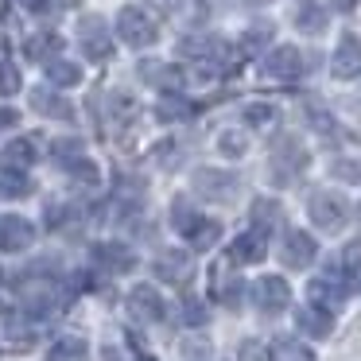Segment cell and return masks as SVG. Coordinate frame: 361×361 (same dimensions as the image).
<instances>
[{"label": "cell", "instance_id": "6da1fadb", "mask_svg": "<svg viewBox=\"0 0 361 361\" xmlns=\"http://www.w3.org/2000/svg\"><path fill=\"white\" fill-rule=\"evenodd\" d=\"M307 148L295 140V136H283L280 144L272 148V167H268V179L276 183V187H291L295 183V175L307 167Z\"/></svg>", "mask_w": 361, "mask_h": 361}, {"label": "cell", "instance_id": "7a4b0ae2", "mask_svg": "<svg viewBox=\"0 0 361 361\" xmlns=\"http://www.w3.org/2000/svg\"><path fill=\"white\" fill-rule=\"evenodd\" d=\"M345 214H350V206H345V198L334 195V190H314V195L307 198V218H311L322 233L342 229L345 226Z\"/></svg>", "mask_w": 361, "mask_h": 361}, {"label": "cell", "instance_id": "3957f363", "mask_svg": "<svg viewBox=\"0 0 361 361\" xmlns=\"http://www.w3.org/2000/svg\"><path fill=\"white\" fill-rule=\"evenodd\" d=\"M117 35H121V43H128V47H136V51L152 47V43H156V20L144 8L128 4V8L117 12Z\"/></svg>", "mask_w": 361, "mask_h": 361}, {"label": "cell", "instance_id": "277c9868", "mask_svg": "<svg viewBox=\"0 0 361 361\" xmlns=\"http://www.w3.org/2000/svg\"><path fill=\"white\" fill-rule=\"evenodd\" d=\"M190 187L202 198H214V202H229L237 195V175L233 171H214V167H198L190 175Z\"/></svg>", "mask_w": 361, "mask_h": 361}, {"label": "cell", "instance_id": "5b68a950", "mask_svg": "<svg viewBox=\"0 0 361 361\" xmlns=\"http://www.w3.org/2000/svg\"><path fill=\"white\" fill-rule=\"evenodd\" d=\"M252 303H257V311H264V314H280L283 307L291 303L288 280H280V276H260V280L252 283Z\"/></svg>", "mask_w": 361, "mask_h": 361}, {"label": "cell", "instance_id": "8992f818", "mask_svg": "<svg viewBox=\"0 0 361 361\" xmlns=\"http://www.w3.org/2000/svg\"><path fill=\"white\" fill-rule=\"evenodd\" d=\"M345 276H342V268L338 264H330L326 272L319 276V280H311L307 283V295H311V303H319V307H326V311H334V307H342V299H345Z\"/></svg>", "mask_w": 361, "mask_h": 361}, {"label": "cell", "instance_id": "52a82bcc", "mask_svg": "<svg viewBox=\"0 0 361 361\" xmlns=\"http://www.w3.org/2000/svg\"><path fill=\"white\" fill-rule=\"evenodd\" d=\"M125 303H128V314H133L136 322H148V326H152V322H159V319L167 314L164 295H159L152 283H140V288H133Z\"/></svg>", "mask_w": 361, "mask_h": 361}, {"label": "cell", "instance_id": "ba28073f", "mask_svg": "<svg viewBox=\"0 0 361 361\" xmlns=\"http://www.w3.org/2000/svg\"><path fill=\"white\" fill-rule=\"evenodd\" d=\"M264 74L268 78H276V82H295L299 74H303V51L299 47H272L264 55Z\"/></svg>", "mask_w": 361, "mask_h": 361}, {"label": "cell", "instance_id": "9c48e42d", "mask_svg": "<svg viewBox=\"0 0 361 361\" xmlns=\"http://www.w3.org/2000/svg\"><path fill=\"white\" fill-rule=\"evenodd\" d=\"M32 241H35V226L27 218H20V214L0 218V249L4 252H24L32 249Z\"/></svg>", "mask_w": 361, "mask_h": 361}, {"label": "cell", "instance_id": "30bf717a", "mask_svg": "<svg viewBox=\"0 0 361 361\" xmlns=\"http://www.w3.org/2000/svg\"><path fill=\"white\" fill-rule=\"evenodd\" d=\"M314 257H319V245H314V237H307L303 229H291V233L283 237V245H280L283 268H311Z\"/></svg>", "mask_w": 361, "mask_h": 361}, {"label": "cell", "instance_id": "8fae6325", "mask_svg": "<svg viewBox=\"0 0 361 361\" xmlns=\"http://www.w3.org/2000/svg\"><path fill=\"white\" fill-rule=\"evenodd\" d=\"M78 39H82L86 59H94V63H105V59L113 55V39H109V32H105V24L97 16H90L78 24Z\"/></svg>", "mask_w": 361, "mask_h": 361}, {"label": "cell", "instance_id": "7c38bea8", "mask_svg": "<svg viewBox=\"0 0 361 361\" xmlns=\"http://www.w3.org/2000/svg\"><path fill=\"white\" fill-rule=\"evenodd\" d=\"M330 71H334L338 82H353L361 74V43L353 39V35H342L334 59H330Z\"/></svg>", "mask_w": 361, "mask_h": 361}, {"label": "cell", "instance_id": "4fadbf2b", "mask_svg": "<svg viewBox=\"0 0 361 361\" xmlns=\"http://www.w3.org/2000/svg\"><path fill=\"white\" fill-rule=\"evenodd\" d=\"M295 326L303 330L307 338H330V330H334V314L326 311V307H319V303H307V307H299L295 311Z\"/></svg>", "mask_w": 361, "mask_h": 361}, {"label": "cell", "instance_id": "5bb4252c", "mask_svg": "<svg viewBox=\"0 0 361 361\" xmlns=\"http://www.w3.org/2000/svg\"><path fill=\"white\" fill-rule=\"evenodd\" d=\"M156 276L167 283H187L190 276H195V264H190V257L183 249H167V252H159V260H156Z\"/></svg>", "mask_w": 361, "mask_h": 361}, {"label": "cell", "instance_id": "9a60e30c", "mask_svg": "<svg viewBox=\"0 0 361 361\" xmlns=\"http://www.w3.org/2000/svg\"><path fill=\"white\" fill-rule=\"evenodd\" d=\"M94 257H97V264L109 268V272H133V268H136L133 245H121V241H102L94 249Z\"/></svg>", "mask_w": 361, "mask_h": 361}, {"label": "cell", "instance_id": "2e32d148", "mask_svg": "<svg viewBox=\"0 0 361 361\" xmlns=\"http://www.w3.org/2000/svg\"><path fill=\"white\" fill-rule=\"evenodd\" d=\"M35 156H39V152H35V144L24 140V136L0 148V164H4V171H27V167L35 164Z\"/></svg>", "mask_w": 361, "mask_h": 361}, {"label": "cell", "instance_id": "e0dca14e", "mask_svg": "<svg viewBox=\"0 0 361 361\" xmlns=\"http://www.w3.org/2000/svg\"><path fill=\"white\" fill-rule=\"evenodd\" d=\"M140 74L148 82H156L159 90H167V94H179L183 82H187V74L179 66H167V63H140Z\"/></svg>", "mask_w": 361, "mask_h": 361}, {"label": "cell", "instance_id": "ac0fdd59", "mask_svg": "<svg viewBox=\"0 0 361 361\" xmlns=\"http://www.w3.org/2000/svg\"><path fill=\"white\" fill-rule=\"evenodd\" d=\"M233 257L237 260H245V264H260V260L268 257V241H264V233L260 229H249V233H241L233 241Z\"/></svg>", "mask_w": 361, "mask_h": 361}, {"label": "cell", "instance_id": "d6986e66", "mask_svg": "<svg viewBox=\"0 0 361 361\" xmlns=\"http://www.w3.org/2000/svg\"><path fill=\"white\" fill-rule=\"evenodd\" d=\"M326 8H322V4H314V0H307V4H299L295 8V27L303 35H322L326 32Z\"/></svg>", "mask_w": 361, "mask_h": 361}, {"label": "cell", "instance_id": "ffe728a7", "mask_svg": "<svg viewBox=\"0 0 361 361\" xmlns=\"http://www.w3.org/2000/svg\"><path fill=\"white\" fill-rule=\"evenodd\" d=\"M4 338L16 345H32L35 338H39V322L27 319V314H12L8 322H4Z\"/></svg>", "mask_w": 361, "mask_h": 361}, {"label": "cell", "instance_id": "44dd1931", "mask_svg": "<svg viewBox=\"0 0 361 361\" xmlns=\"http://www.w3.org/2000/svg\"><path fill=\"white\" fill-rule=\"evenodd\" d=\"M47 78L55 90H71L82 82V66L78 63H66V59H51L47 63Z\"/></svg>", "mask_w": 361, "mask_h": 361}, {"label": "cell", "instance_id": "7402d4cb", "mask_svg": "<svg viewBox=\"0 0 361 361\" xmlns=\"http://www.w3.org/2000/svg\"><path fill=\"white\" fill-rule=\"evenodd\" d=\"M32 105L39 113H47V117H55V121H74V105L63 102V97H55V94H47V90H35Z\"/></svg>", "mask_w": 361, "mask_h": 361}, {"label": "cell", "instance_id": "603a6c76", "mask_svg": "<svg viewBox=\"0 0 361 361\" xmlns=\"http://www.w3.org/2000/svg\"><path fill=\"white\" fill-rule=\"evenodd\" d=\"M47 361H90V345L82 342V338H59V342L51 345Z\"/></svg>", "mask_w": 361, "mask_h": 361}, {"label": "cell", "instance_id": "cb8c5ba5", "mask_svg": "<svg viewBox=\"0 0 361 361\" xmlns=\"http://www.w3.org/2000/svg\"><path fill=\"white\" fill-rule=\"evenodd\" d=\"M280 121V109L272 102H249L245 105V125L249 128H272Z\"/></svg>", "mask_w": 361, "mask_h": 361}, {"label": "cell", "instance_id": "d4e9b609", "mask_svg": "<svg viewBox=\"0 0 361 361\" xmlns=\"http://www.w3.org/2000/svg\"><path fill=\"white\" fill-rule=\"evenodd\" d=\"M218 152L226 159H241L245 152H249V136H245L241 128H221L218 133Z\"/></svg>", "mask_w": 361, "mask_h": 361}, {"label": "cell", "instance_id": "484cf974", "mask_svg": "<svg viewBox=\"0 0 361 361\" xmlns=\"http://www.w3.org/2000/svg\"><path fill=\"white\" fill-rule=\"evenodd\" d=\"M66 167V175H71L78 187H97V179H102V171H97V164L94 159H86V156H78V159H71V164H63Z\"/></svg>", "mask_w": 361, "mask_h": 361}, {"label": "cell", "instance_id": "4316f807", "mask_svg": "<svg viewBox=\"0 0 361 361\" xmlns=\"http://www.w3.org/2000/svg\"><path fill=\"white\" fill-rule=\"evenodd\" d=\"M198 221H202V218H198V210H195V206H190L187 198H175V202H171V226L179 229L183 237H187L190 229L198 226Z\"/></svg>", "mask_w": 361, "mask_h": 361}, {"label": "cell", "instance_id": "83f0119b", "mask_svg": "<svg viewBox=\"0 0 361 361\" xmlns=\"http://www.w3.org/2000/svg\"><path fill=\"white\" fill-rule=\"evenodd\" d=\"M268 39H272V24H268V20H260V24L245 27V35H241V51H245V55H252V51H264V47H268Z\"/></svg>", "mask_w": 361, "mask_h": 361}, {"label": "cell", "instance_id": "f1b7e54d", "mask_svg": "<svg viewBox=\"0 0 361 361\" xmlns=\"http://www.w3.org/2000/svg\"><path fill=\"white\" fill-rule=\"evenodd\" d=\"M27 190H32L27 171H4L0 175V198H27Z\"/></svg>", "mask_w": 361, "mask_h": 361}, {"label": "cell", "instance_id": "f546056e", "mask_svg": "<svg viewBox=\"0 0 361 361\" xmlns=\"http://www.w3.org/2000/svg\"><path fill=\"white\" fill-rule=\"evenodd\" d=\"M187 237H190V245H195V252H206V249H214V245H218L221 226H218V221H198Z\"/></svg>", "mask_w": 361, "mask_h": 361}, {"label": "cell", "instance_id": "4dcf8cb0", "mask_svg": "<svg viewBox=\"0 0 361 361\" xmlns=\"http://www.w3.org/2000/svg\"><path fill=\"white\" fill-rule=\"evenodd\" d=\"M55 51H63V39H59L55 32H39L27 39V59H47L55 55Z\"/></svg>", "mask_w": 361, "mask_h": 361}, {"label": "cell", "instance_id": "1f68e13d", "mask_svg": "<svg viewBox=\"0 0 361 361\" xmlns=\"http://www.w3.org/2000/svg\"><path fill=\"white\" fill-rule=\"evenodd\" d=\"M249 214H252V226H257L260 233H264L268 226H276V221H280V206H276L272 198H257Z\"/></svg>", "mask_w": 361, "mask_h": 361}, {"label": "cell", "instance_id": "d6a6232c", "mask_svg": "<svg viewBox=\"0 0 361 361\" xmlns=\"http://www.w3.org/2000/svg\"><path fill=\"white\" fill-rule=\"evenodd\" d=\"M342 276L350 283H361V241H350L342 249Z\"/></svg>", "mask_w": 361, "mask_h": 361}, {"label": "cell", "instance_id": "836d02e7", "mask_svg": "<svg viewBox=\"0 0 361 361\" xmlns=\"http://www.w3.org/2000/svg\"><path fill=\"white\" fill-rule=\"evenodd\" d=\"M272 357H276V361H314L311 350H307L303 342H295V338H280Z\"/></svg>", "mask_w": 361, "mask_h": 361}, {"label": "cell", "instance_id": "e575fe53", "mask_svg": "<svg viewBox=\"0 0 361 361\" xmlns=\"http://www.w3.org/2000/svg\"><path fill=\"white\" fill-rule=\"evenodd\" d=\"M156 117L159 121H183V117H190V105L183 102V97H175V94H167L164 102H159V109H156Z\"/></svg>", "mask_w": 361, "mask_h": 361}, {"label": "cell", "instance_id": "d590c367", "mask_svg": "<svg viewBox=\"0 0 361 361\" xmlns=\"http://www.w3.org/2000/svg\"><path fill=\"white\" fill-rule=\"evenodd\" d=\"M206 319H210V311H206L202 299H183V322H187L190 330L206 326Z\"/></svg>", "mask_w": 361, "mask_h": 361}, {"label": "cell", "instance_id": "8d00e7d4", "mask_svg": "<svg viewBox=\"0 0 361 361\" xmlns=\"http://www.w3.org/2000/svg\"><path fill=\"white\" fill-rule=\"evenodd\" d=\"M330 175L357 187V183H361V159H334V164H330Z\"/></svg>", "mask_w": 361, "mask_h": 361}, {"label": "cell", "instance_id": "74e56055", "mask_svg": "<svg viewBox=\"0 0 361 361\" xmlns=\"http://www.w3.org/2000/svg\"><path fill=\"white\" fill-rule=\"evenodd\" d=\"M20 94V71L16 63H0V97Z\"/></svg>", "mask_w": 361, "mask_h": 361}, {"label": "cell", "instance_id": "f35d334b", "mask_svg": "<svg viewBox=\"0 0 361 361\" xmlns=\"http://www.w3.org/2000/svg\"><path fill=\"white\" fill-rule=\"evenodd\" d=\"M218 291H221V303L226 307H241V295H245V283L237 280H218Z\"/></svg>", "mask_w": 361, "mask_h": 361}, {"label": "cell", "instance_id": "ab89813d", "mask_svg": "<svg viewBox=\"0 0 361 361\" xmlns=\"http://www.w3.org/2000/svg\"><path fill=\"white\" fill-rule=\"evenodd\" d=\"M237 361H272L268 357V345L257 342V338H245L241 350H237Z\"/></svg>", "mask_w": 361, "mask_h": 361}, {"label": "cell", "instance_id": "60d3db41", "mask_svg": "<svg viewBox=\"0 0 361 361\" xmlns=\"http://www.w3.org/2000/svg\"><path fill=\"white\" fill-rule=\"evenodd\" d=\"M179 353L187 361H202L206 353H210V345H206V338H183L179 342Z\"/></svg>", "mask_w": 361, "mask_h": 361}, {"label": "cell", "instance_id": "b9f144b4", "mask_svg": "<svg viewBox=\"0 0 361 361\" xmlns=\"http://www.w3.org/2000/svg\"><path fill=\"white\" fill-rule=\"evenodd\" d=\"M86 156V148H82V140H59L55 144V159L59 164H71V159Z\"/></svg>", "mask_w": 361, "mask_h": 361}, {"label": "cell", "instance_id": "7bdbcfd3", "mask_svg": "<svg viewBox=\"0 0 361 361\" xmlns=\"http://www.w3.org/2000/svg\"><path fill=\"white\" fill-rule=\"evenodd\" d=\"M307 121H311V128H319V133H334V117H330L326 109H319V105H307Z\"/></svg>", "mask_w": 361, "mask_h": 361}, {"label": "cell", "instance_id": "ee69618b", "mask_svg": "<svg viewBox=\"0 0 361 361\" xmlns=\"http://www.w3.org/2000/svg\"><path fill=\"white\" fill-rule=\"evenodd\" d=\"M63 221H66V206L51 202V206H47V226H51V229H59Z\"/></svg>", "mask_w": 361, "mask_h": 361}, {"label": "cell", "instance_id": "f6af8a7d", "mask_svg": "<svg viewBox=\"0 0 361 361\" xmlns=\"http://www.w3.org/2000/svg\"><path fill=\"white\" fill-rule=\"evenodd\" d=\"M20 125V113L16 109H0V128H16Z\"/></svg>", "mask_w": 361, "mask_h": 361}, {"label": "cell", "instance_id": "bcb514c9", "mask_svg": "<svg viewBox=\"0 0 361 361\" xmlns=\"http://www.w3.org/2000/svg\"><path fill=\"white\" fill-rule=\"evenodd\" d=\"M20 8H27V12H47L51 0H20Z\"/></svg>", "mask_w": 361, "mask_h": 361}, {"label": "cell", "instance_id": "7dc6e473", "mask_svg": "<svg viewBox=\"0 0 361 361\" xmlns=\"http://www.w3.org/2000/svg\"><path fill=\"white\" fill-rule=\"evenodd\" d=\"M330 4H334L338 12H353V8H357V0H330Z\"/></svg>", "mask_w": 361, "mask_h": 361}, {"label": "cell", "instance_id": "c3c4849f", "mask_svg": "<svg viewBox=\"0 0 361 361\" xmlns=\"http://www.w3.org/2000/svg\"><path fill=\"white\" fill-rule=\"evenodd\" d=\"M63 4H71V8H74V4H78V0H63Z\"/></svg>", "mask_w": 361, "mask_h": 361}]
</instances>
